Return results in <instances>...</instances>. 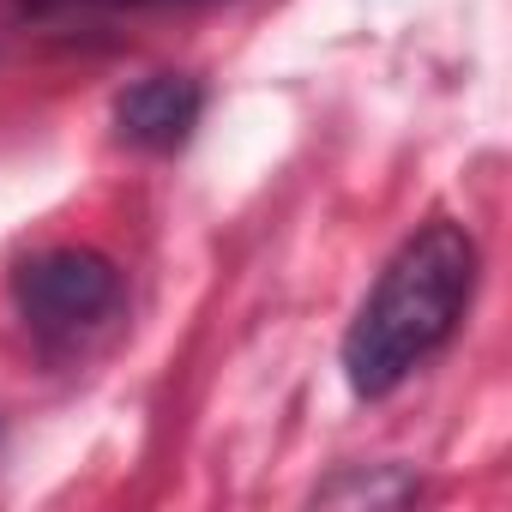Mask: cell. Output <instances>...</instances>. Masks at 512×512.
I'll return each mask as SVG.
<instances>
[{
	"label": "cell",
	"instance_id": "277c9868",
	"mask_svg": "<svg viewBox=\"0 0 512 512\" xmlns=\"http://www.w3.org/2000/svg\"><path fill=\"white\" fill-rule=\"evenodd\" d=\"M410 494H416V476H404V470H392L386 482H374V476H338L332 488H320V500H326V506H338V500L392 506V500H410Z\"/></svg>",
	"mask_w": 512,
	"mask_h": 512
},
{
	"label": "cell",
	"instance_id": "6da1fadb",
	"mask_svg": "<svg viewBox=\"0 0 512 512\" xmlns=\"http://www.w3.org/2000/svg\"><path fill=\"white\" fill-rule=\"evenodd\" d=\"M476 290V241L464 223H428L416 229L356 308L344 332V380L356 398L398 392L464 320Z\"/></svg>",
	"mask_w": 512,
	"mask_h": 512
},
{
	"label": "cell",
	"instance_id": "3957f363",
	"mask_svg": "<svg viewBox=\"0 0 512 512\" xmlns=\"http://www.w3.org/2000/svg\"><path fill=\"white\" fill-rule=\"evenodd\" d=\"M205 91L187 73H151L115 97V133L139 151H181L199 127Z\"/></svg>",
	"mask_w": 512,
	"mask_h": 512
},
{
	"label": "cell",
	"instance_id": "7a4b0ae2",
	"mask_svg": "<svg viewBox=\"0 0 512 512\" xmlns=\"http://www.w3.org/2000/svg\"><path fill=\"white\" fill-rule=\"evenodd\" d=\"M13 296H19V314L43 338H79L85 326L115 314L121 272L97 247H49V253H37V260L19 266Z\"/></svg>",
	"mask_w": 512,
	"mask_h": 512
},
{
	"label": "cell",
	"instance_id": "5b68a950",
	"mask_svg": "<svg viewBox=\"0 0 512 512\" xmlns=\"http://www.w3.org/2000/svg\"><path fill=\"white\" fill-rule=\"evenodd\" d=\"M31 7H199V0H25V13Z\"/></svg>",
	"mask_w": 512,
	"mask_h": 512
}]
</instances>
